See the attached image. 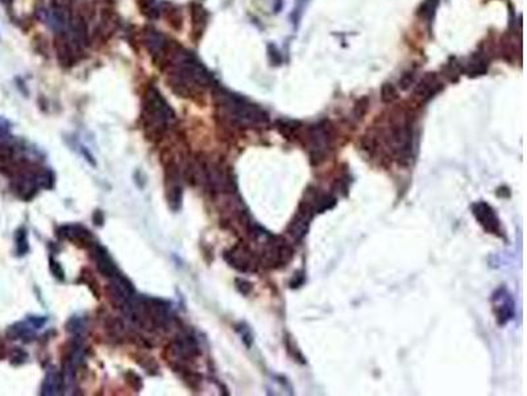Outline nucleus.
<instances>
[{"label": "nucleus", "mask_w": 527, "mask_h": 396, "mask_svg": "<svg viewBox=\"0 0 527 396\" xmlns=\"http://www.w3.org/2000/svg\"><path fill=\"white\" fill-rule=\"evenodd\" d=\"M169 76V85L181 97L197 94L202 87L215 83V78L197 56L184 48H169L163 58Z\"/></svg>", "instance_id": "nucleus-1"}, {"label": "nucleus", "mask_w": 527, "mask_h": 396, "mask_svg": "<svg viewBox=\"0 0 527 396\" xmlns=\"http://www.w3.org/2000/svg\"><path fill=\"white\" fill-rule=\"evenodd\" d=\"M174 119V111L158 92V89L148 86L143 99V124L148 138L152 140L163 138Z\"/></svg>", "instance_id": "nucleus-2"}, {"label": "nucleus", "mask_w": 527, "mask_h": 396, "mask_svg": "<svg viewBox=\"0 0 527 396\" xmlns=\"http://www.w3.org/2000/svg\"><path fill=\"white\" fill-rule=\"evenodd\" d=\"M215 98L219 107L232 122L243 126H253L262 124L269 120L268 114L261 107L250 103L241 95L228 92L225 89L219 87L215 93Z\"/></svg>", "instance_id": "nucleus-3"}, {"label": "nucleus", "mask_w": 527, "mask_h": 396, "mask_svg": "<svg viewBox=\"0 0 527 396\" xmlns=\"http://www.w3.org/2000/svg\"><path fill=\"white\" fill-rule=\"evenodd\" d=\"M390 145L399 163H410L413 156V128L409 122L393 126L390 134Z\"/></svg>", "instance_id": "nucleus-4"}, {"label": "nucleus", "mask_w": 527, "mask_h": 396, "mask_svg": "<svg viewBox=\"0 0 527 396\" xmlns=\"http://www.w3.org/2000/svg\"><path fill=\"white\" fill-rule=\"evenodd\" d=\"M331 128L327 127L326 123L323 124H316V126L310 128V158L311 163L314 165H319L322 161L325 160L326 155L331 147Z\"/></svg>", "instance_id": "nucleus-5"}, {"label": "nucleus", "mask_w": 527, "mask_h": 396, "mask_svg": "<svg viewBox=\"0 0 527 396\" xmlns=\"http://www.w3.org/2000/svg\"><path fill=\"white\" fill-rule=\"evenodd\" d=\"M492 304L498 325L503 326L509 321L513 320L515 315V304L512 295L505 287H499L493 292Z\"/></svg>", "instance_id": "nucleus-6"}, {"label": "nucleus", "mask_w": 527, "mask_h": 396, "mask_svg": "<svg viewBox=\"0 0 527 396\" xmlns=\"http://www.w3.org/2000/svg\"><path fill=\"white\" fill-rule=\"evenodd\" d=\"M165 186L169 208L173 211H178L182 206L184 190H182L181 181H179V172H178V168L174 163H169L166 165Z\"/></svg>", "instance_id": "nucleus-7"}, {"label": "nucleus", "mask_w": 527, "mask_h": 396, "mask_svg": "<svg viewBox=\"0 0 527 396\" xmlns=\"http://www.w3.org/2000/svg\"><path fill=\"white\" fill-rule=\"evenodd\" d=\"M472 213L474 218L477 219L478 225L483 227L487 233L494 234V235H501V224L497 217L494 209L487 202L480 201L472 206Z\"/></svg>", "instance_id": "nucleus-8"}, {"label": "nucleus", "mask_w": 527, "mask_h": 396, "mask_svg": "<svg viewBox=\"0 0 527 396\" xmlns=\"http://www.w3.org/2000/svg\"><path fill=\"white\" fill-rule=\"evenodd\" d=\"M225 260L236 270L241 272H249L256 268L255 256L248 247L243 245H237L232 247L230 251L225 252Z\"/></svg>", "instance_id": "nucleus-9"}, {"label": "nucleus", "mask_w": 527, "mask_h": 396, "mask_svg": "<svg viewBox=\"0 0 527 396\" xmlns=\"http://www.w3.org/2000/svg\"><path fill=\"white\" fill-rule=\"evenodd\" d=\"M168 349L169 357H170L173 361L177 362L185 361V359L188 361V359L195 358V357L200 354L197 340L190 336L179 338V340H177L175 342H173L172 345L169 346Z\"/></svg>", "instance_id": "nucleus-10"}, {"label": "nucleus", "mask_w": 527, "mask_h": 396, "mask_svg": "<svg viewBox=\"0 0 527 396\" xmlns=\"http://www.w3.org/2000/svg\"><path fill=\"white\" fill-rule=\"evenodd\" d=\"M144 44L147 47L148 52L152 54L156 60H161L168 53L170 44L168 42V38L159 33L157 29L147 28L144 31Z\"/></svg>", "instance_id": "nucleus-11"}, {"label": "nucleus", "mask_w": 527, "mask_h": 396, "mask_svg": "<svg viewBox=\"0 0 527 396\" xmlns=\"http://www.w3.org/2000/svg\"><path fill=\"white\" fill-rule=\"evenodd\" d=\"M314 209L307 201H303L300 206V210L296 213L295 218L290 225V233L295 239L301 240L307 234L310 226V221L314 217Z\"/></svg>", "instance_id": "nucleus-12"}, {"label": "nucleus", "mask_w": 527, "mask_h": 396, "mask_svg": "<svg viewBox=\"0 0 527 396\" xmlns=\"http://www.w3.org/2000/svg\"><path fill=\"white\" fill-rule=\"evenodd\" d=\"M91 252H93V258H94L97 268L100 274L106 277H113L119 274V270L116 267L115 261L112 260L111 255L108 254L103 246L94 243L91 246Z\"/></svg>", "instance_id": "nucleus-13"}, {"label": "nucleus", "mask_w": 527, "mask_h": 396, "mask_svg": "<svg viewBox=\"0 0 527 396\" xmlns=\"http://www.w3.org/2000/svg\"><path fill=\"white\" fill-rule=\"evenodd\" d=\"M58 235L61 238L67 239V240H72L73 243L78 246H90L91 247L95 243L93 234L86 227L79 226V225H66V226L59 227Z\"/></svg>", "instance_id": "nucleus-14"}, {"label": "nucleus", "mask_w": 527, "mask_h": 396, "mask_svg": "<svg viewBox=\"0 0 527 396\" xmlns=\"http://www.w3.org/2000/svg\"><path fill=\"white\" fill-rule=\"evenodd\" d=\"M442 89V85L438 82L437 76L433 73H428L415 86V94L423 99H430Z\"/></svg>", "instance_id": "nucleus-15"}, {"label": "nucleus", "mask_w": 527, "mask_h": 396, "mask_svg": "<svg viewBox=\"0 0 527 396\" xmlns=\"http://www.w3.org/2000/svg\"><path fill=\"white\" fill-rule=\"evenodd\" d=\"M65 381L63 375L58 374L56 371H49L45 377V381L41 386V395H56L59 391L63 390Z\"/></svg>", "instance_id": "nucleus-16"}, {"label": "nucleus", "mask_w": 527, "mask_h": 396, "mask_svg": "<svg viewBox=\"0 0 527 396\" xmlns=\"http://www.w3.org/2000/svg\"><path fill=\"white\" fill-rule=\"evenodd\" d=\"M488 70V62L480 54H473L467 66V73L469 77L484 76Z\"/></svg>", "instance_id": "nucleus-17"}, {"label": "nucleus", "mask_w": 527, "mask_h": 396, "mask_svg": "<svg viewBox=\"0 0 527 396\" xmlns=\"http://www.w3.org/2000/svg\"><path fill=\"white\" fill-rule=\"evenodd\" d=\"M207 23V16H206V10L203 8L200 4H194L193 8V24H194V31L195 33L199 32L202 33V31L204 29Z\"/></svg>", "instance_id": "nucleus-18"}, {"label": "nucleus", "mask_w": 527, "mask_h": 396, "mask_svg": "<svg viewBox=\"0 0 527 396\" xmlns=\"http://www.w3.org/2000/svg\"><path fill=\"white\" fill-rule=\"evenodd\" d=\"M439 2L440 0H423V3L419 7L418 15L421 16L422 19L430 20L433 16V13H435V11H437Z\"/></svg>", "instance_id": "nucleus-19"}, {"label": "nucleus", "mask_w": 527, "mask_h": 396, "mask_svg": "<svg viewBox=\"0 0 527 396\" xmlns=\"http://www.w3.org/2000/svg\"><path fill=\"white\" fill-rule=\"evenodd\" d=\"M29 245H28V236H27V230L22 227L20 229L17 233H16V251L20 256L25 255L28 252Z\"/></svg>", "instance_id": "nucleus-20"}, {"label": "nucleus", "mask_w": 527, "mask_h": 396, "mask_svg": "<svg viewBox=\"0 0 527 396\" xmlns=\"http://www.w3.org/2000/svg\"><path fill=\"white\" fill-rule=\"evenodd\" d=\"M398 98L397 89L394 87L393 83H384L381 87V99L384 103H393Z\"/></svg>", "instance_id": "nucleus-21"}, {"label": "nucleus", "mask_w": 527, "mask_h": 396, "mask_svg": "<svg viewBox=\"0 0 527 396\" xmlns=\"http://www.w3.org/2000/svg\"><path fill=\"white\" fill-rule=\"evenodd\" d=\"M298 122H293V120H278L277 122V128L278 131L281 132L284 136H291L294 132L298 129Z\"/></svg>", "instance_id": "nucleus-22"}, {"label": "nucleus", "mask_w": 527, "mask_h": 396, "mask_svg": "<svg viewBox=\"0 0 527 396\" xmlns=\"http://www.w3.org/2000/svg\"><path fill=\"white\" fill-rule=\"evenodd\" d=\"M67 330L73 334H81L84 330V320L82 317H78V316H74L69 320L67 322Z\"/></svg>", "instance_id": "nucleus-23"}, {"label": "nucleus", "mask_w": 527, "mask_h": 396, "mask_svg": "<svg viewBox=\"0 0 527 396\" xmlns=\"http://www.w3.org/2000/svg\"><path fill=\"white\" fill-rule=\"evenodd\" d=\"M143 2V12L150 17V19H154L158 16V7H157L156 0H141Z\"/></svg>", "instance_id": "nucleus-24"}, {"label": "nucleus", "mask_w": 527, "mask_h": 396, "mask_svg": "<svg viewBox=\"0 0 527 396\" xmlns=\"http://www.w3.org/2000/svg\"><path fill=\"white\" fill-rule=\"evenodd\" d=\"M368 107H369V98L368 97L360 98L359 101L356 102L355 110H353V113H355V117L361 119L365 114H366V111H368Z\"/></svg>", "instance_id": "nucleus-25"}, {"label": "nucleus", "mask_w": 527, "mask_h": 396, "mask_svg": "<svg viewBox=\"0 0 527 396\" xmlns=\"http://www.w3.org/2000/svg\"><path fill=\"white\" fill-rule=\"evenodd\" d=\"M414 72H405L398 81L399 89H401V90H407V89H410L413 83H414Z\"/></svg>", "instance_id": "nucleus-26"}, {"label": "nucleus", "mask_w": 527, "mask_h": 396, "mask_svg": "<svg viewBox=\"0 0 527 396\" xmlns=\"http://www.w3.org/2000/svg\"><path fill=\"white\" fill-rule=\"evenodd\" d=\"M49 267H50V272H52V275H53L57 280H61V281H62V280L65 279V272H63V268L61 267V264H59L58 261L54 260V258L49 259Z\"/></svg>", "instance_id": "nucleus-27"}, {"label": "nucleus", "mask_w": 527, "mask_h": 396, "mask_svg": "<svg viewBox=\"0 0 527 396\" xmlns=\"http://www.w3.org/2000/svg\"><path fill=\"white\" fill-rule=\"evenodd\" d=\"M143 362L141 361H138L139 363H140L141 367H144L145 370L149 372V374H156L157 371H158V366H157V363L154 362V359L153 358H149V357H143Z\"/></svg>", "instance_id": "nucleus-28"}, {"label": "nucleus", "mask_w": 527, "mask_h": 396, "mask_svg": "<svg viewBox=\"0 0 527 396\" xmlns=\"http://www.w3.org/2000/svg\"><path fill=\"white\" fill-rule=\"evenodd\" d=\"M236 330H237V332H239V333H240L241 340H243V342L245 343L246 347H250V345H252L253 338H252V334H250L249 327L245 326V325H239Z\"/></svg>", "instance_id": "nucleus-29"}, {"label": "nucleus", "mask_w": 527, "mask_h": 396, "mask_svg": "<svg viewBox=\"0 0 527 396\" xmlns=\"http://www.w3.org/2000/svg\"><path fill=\"white\" fill-rule=\"evenodd\" d=\"M127 374L131 377V379H129L128 377H125L127 378V381H128V383L131 384L132 387H133L134 390H141V387H143V382H141V378L139 377L138 374H134V372H132V371H129V372H127Z\"/></svg>", "instance_id": "nucleus-30"}, {"label": "nucleus", "mask_w": 527, "mask_h": 396, "mask_svg": "<svg viewBox=\"0 0 527 396\" xmlns=\"http://www.w3.org/2000/svg\"><path fill=\"white\" fill-rule=\"evenodd\" d=\"M268 52H269V57H270V61L273 62V65H280V63L282 62L281 54L278 53L277 48H276L274 45H269Z\"/></svg>", "instance_id": "nucleus-31"}, {"label": "nucleus", "mask_w": 527, "mask_h": 396, "mask_svg": "<svg viewBox=\"0 0 527 396\" xmlns=\"http://www.w3.org/2000/svg\"><path fill=\"white\" fill-rule=\"evenodd\" d=\"M236 285H237V290L240 291L243 295H248V293L252 291V284L248 283V281H245V280H243V279H237Z\"/></svg>", "instance_id": "nucleus-32"}, {"label": "nucleus", "mask_w": 527, "mask_h": 396, "mask_svg": "<svg viewBox=\"0 0 527 396\" xmlns=\"http://www.w3.org/2000/svg\"><path fill=\"white\" fill-rule=\"evenodd\" d=\"M27 358H28L27 353L22 351V350H20V349H17V350H15V353H13L12 362L13 363H17V365H20V363H24V362L27 361Z\"/></svg>", "instance_id": "nucleus-33"}, {"label": "nucleus", "mask_w": 527, "mask_h": 396, "mask_svg": "<svg viewBox=\"0 0 527 396\" xmlns=\"http://www.w3.org/2000/svg\"><path fill=\"white\" fill-rule=\"evenodd\" d=\"M47 318L45 317H29L28 322L31 324V326L33 329H40V327L44 326L47 324Z\"/></svg>", "instance_id": "nucleus-34"}, {"label": "nucleus", "mask_w": 527, "mask_h": 396, "mask_svg": "<svg viewBox=\"0 0 527 396\" xmlns=\"http://www.w3.org/2000/svg\"><path fill=\"white\" fill-rule=\"evenodd\" d=\"M8 132H10V123L4 118H0V136L8 135Z\"/></svg>", "instance_id": "nucleus-35"}, {"label": "nucleus", "mask_w": 527, "mask_h": 396, "mask_svg": "<svg viewBox=\"0 0 527 396\" xmlns=\"http://www.w3.org/2000/svg\"><path fill=\"white\" fill-rule=\"evenodd\" d=\"M93 219H94V224L97 226H102L103 225V214H102V211H95L94 215H93Z\"/></svg>", "instance_id": "nucleus-36"}, {"label": "nucleus", "mask_w": 527, "mask_h": 396, "mask_svg": "<svg viewBox=\"0 0 527 396\" xmlns=\"http://www.w3.org/2000/svg\"><path fill=\"white\" fill-rule=\"evenodd\" d=\"M2 2H10V0H2Z\"/></svg>", "instance_id": "nucleus-37"}]
</instances>
